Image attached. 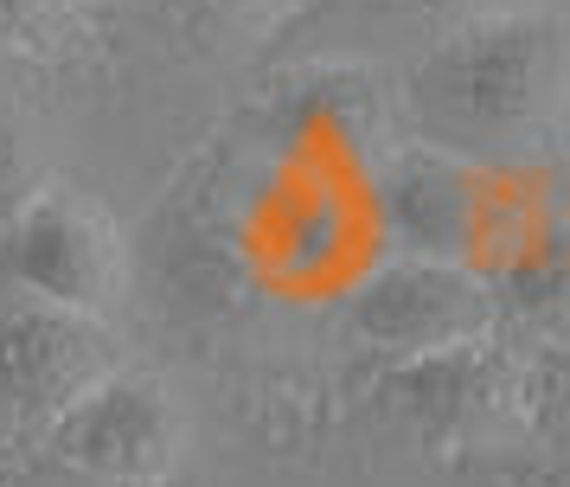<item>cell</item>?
Wrapping results in <instances>:
<instances>
[{"instance_id": "obj_1", "label": "cell", "mask_w": 570, "mask_h": 487, "mask_svg": "<svg viewBox=\"0 0 570 487\" xmlns=\"http://www.w3.org/2000/svg\"><path fill=\"white\" fill-rule=\"evenodd\" d=\"M570 97V32L539 13L468 20L404 71L416 148L513 167L558 142Z\"/></svg>"}, {"instance_id": "obj_2", "label": "cell", "mask_w": 570, "mask_h": 487, "mask_svg": "<svg viewBox=\"0 0 570 487\" xmlns=\"http://www.w3.org/2000/svg\"><path fill=\"white\" fill-rule=\"evenodd\" d=\"M379 212L397 256L462 263L493 282V270H525L532 244L551 237L544 205L507 167L455 160L436 148H404L379 179Z\"/></svg>"}, {"instance_id": "obj_3", "label": "cell", "mask_w": 570, "mask_h": 487, "mask_svg": "<svg viewBox=\"0 0 570 487\" xmlns=\"http://www.w3.org/2000/svg\"><path fill=\"white\" fill-rule=\"evenodd\" d=\"M0 289L109 321L129 295V244L83 186L39 179L32 199L0 225Z\"/></svg>"}, {"instance_id": "obj_4", "label": "cell", "mask_w": 570, "mask_h": 487, "mask_svg": "<svg viewBox=\"0 0 570 487\" xmlns=\"http://www.w3.org/2000/svg\"><path fill=\"white\" fill-rule=\"evenodd\" d=\"M346 328L391 366L481 347L500 328V295L481 270L436 256H391L346 295Z\"/></svg>"}, {"instance_id": "obj_5", "label": "cell", "mask_w": 570, "mask_h": 487, "mask_svg": "<svg viewBox=\"0 0 570 487\" xmlns=\"http://www.w3.org/2000/svg\"><path fill=\"white\" fill-rule=\"evenodd\" d=\"M109 372H122V347L104 314L0 289V423L46 436Z\"/></svg>"}, {"instance_id": "obj_6", "label": "cell", "mask_w": 570, "mask_h": 487, "mask_svg": "<svg viewBox=\"0 0 570 487\" xmlns=\"http://www.w3.org/2000/svg\"><path fill=\"white\" fill-rule=\"evenodd\" d=\"M46 461L104 487H174L186 468V410L148 372H109L39 436Z\"/></svg>"}, {"instance_id": "obj_7", "label": "cell", "mask_w": 570, "mask_h": 487, "mask_svg": "<svg viewBox=\"0 0 570 487\" xmlns=\"http://www.w3.org/2000/svg\"><path fill=\"white\" fill-rule=\"evenodd\" d=\"M391 405L411 423H423L430 436H442V456H455L468 442H488V423L507 410L500 398V366H493L488 340L462 347V353L411 359L391 372Z\"/></svg>"}, {"instance_id": "obj_8", "label": "cell", "mask_w": 570, "mask_h": 487, "mask_svg": "<svg viewBox=\"0 0 570 487\" xmlns=\"http://www.w3.org/2000/svg\"><path fill=\"white\" fill-rule=\"evenodd\" d=\"M449 487H570V456L558 442L488 436L449 456Z\"/></svg>"}, {"instance_id": "obj_9", "label": "cell", "mask_w": 570, "mask_h": 487, "mask_svg": "<svg viewBox=\"0 0 570 487\" xmlns=\"http://www.w3.org/2000/svg\"><path fill=\"white\" fill-rule=\"evenodd\" d=\"M39 186V135L27 128V116L0 109V225L32 199Z\"/></svg>"}, {"instance_id": "obj_10", "label": "cell", "mask_w": 570, "mask_h": 487, "mask_svg": "<svg viewBox=\"0 0 570 487\" xmlns=\"http://www.w3.org/2000/svg\"><path fill=\"white\" fill-rule=\"evenodd\" d=\"M65 26V0H0V46L46 51Z\"/></svg>"}, {"instance_id": "obj_11", "label": "cell", "mask_w": 570, "mask_h": 487, "mask_svg": "<svg viewBox=\"0 0 570 487\" xmlns=\"http://www.w3.org/2000/svg\"><path fill=\"white\" fill-rule=\"evenodd\" d=\"M0 487H104V481H83L58 461H32V468H0Z\"/></svg>"}, {"instance_id": "obj_12", "label": "cell", "mask_w": 570, "mask_h": 487, "mask_svg": "<svg viewBox=\"0 0 570 487\" xmlns=\"http://www.w3.org/2000/svg\"><path fill=\"white\" fill-rule=\"evenodd\" d=\"M544 410L558 417V430L570 436V347L544 366Z\"/></svg>"}, {"instance_id": "obj_13", "label": "cell", "mask_w": 570, "mask_h": 487, "mask_svg": "<svg viewBox=\"0 0 570 487\" xmlns=\"http://www.w3.org/2000/svg\"><path fill=\"white\" fill-rule=\"evenodd\" d=\"M186 7H199V13H232V7H244V0H186Z\"/></svg>"}, {"instance_id": "obj_14", "label": "cell", "mask_w": 570, "mask_h": 487, "mask_svg": "<svg viewBox=\"0 0 570 487\" xmlns=\"http://www.w3.org/2000/svg\"><path fill=\"white\" fill-rule=\"evenodd\" d=\"M558 142H564V154H570V97H564V128H558Z\"/></svg>"}]
</instances>
